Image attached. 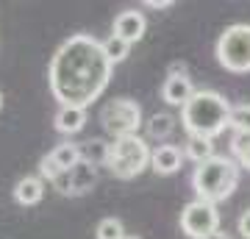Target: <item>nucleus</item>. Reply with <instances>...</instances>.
<instances>
[{"instance_id":"obj_1","label":"nucleus","mask_w":250,"mask_h":239,"mask_svg":"<svg viewBox=\"0 0 250 239\" xmlns=\"http://www.w3.org/2000/svg\"><path fill=\"white\" fill-rule=\"evenodd\" d=\"M114 64L92 34H72L59 44L47 67L50 95L59 106L86 109L106 92Z\"/></svg>"},{"instance_id":"obj_2","label":"nucleus","mask_w":250,"mask_h":239,"mask_svg":"<svg viewBox=\"0 0 250 239\" xmlns=\"http://www.w3.org/2000/svg\"><path fill=\"white\" fill-rule=\"evenodd\" d=\"M233 106L214 92V89H197L195 98L181 109V125L187 128L189 136H203L214 139L231 125Z\"/></svg>"},{"instance_id":"obj_3","label":"nucleus","mask_w":250,"mask_h":239,"mask_svg":"<svg viewBox=\"0 0 250 239\" xmlns=\"http://www.w3.org/2000/svg\"><path fill=\"white\" fill-rule=\"evenodd\" d=\"M239 184V164L231 156H214V159L197 164L192 173V186H195L197 200L206 203H220L233 195Z\"/></svg>"},{"instance_id":"obj_4","label":"nucleus","mask_w":250,"mask_h":239,"mask_svg":"<svg viewBox=\"0 0 250 239\" xmlns=\"http://www.w3.org/2000/svg\"><path fill=\"white\" fill-rule=\"evenodd\" d=\"M150 145L136 133V136H125V139H114L111 142V153H108L106 167L114 178L131 181V178L142 175L145 170L150 167Z\"/></svg>"},{"instance_id":"obj_5","label":"nucleus","mask_w":250,"mask_h":239,"mask_svg":"<svg viewBox=\"0 0 250 239\" xmlns=\"http://www.w3.org/2000/svg\"><path fill=\"white\" fill-rule=\"evenodd\" d=\"M217 62L220 67L233 75H245L250 72V25L248 22H236L228 25L217 39Z\"/></svg>"},{"instance_id":"obj_6","label":"nucleus","mask_w":250,"mask_h":239,"mask_svg":"<svg viewBox=\"0 0 250 239\" xmlns=\"http://www.w3.org/2000/svg\"><path fill=\"white\" fill-rule=\"evenodd\" d=\"M100 125L108 136L125 139V136H136L142 128V106L131 98H114L100 109Z\"/></svg>"},{"instance_id":"obj_7","label":"nucleus","mask_w":250,"mask_h":239,"mask_svg":"<svg viewBox=\"0 0 250 239\" xmlns=\"http://www.w3.org/2000/svg\"><path fill=\"white\" fill-rule=\"evenodd\" d=\"M181 231L189 239H208L214 231H220V212H217V206L195 197L181 212Z\"/></svg>"},{"instance_id":"obj_8","label":"nucleus","mask_w":250,"mask_h":239,"mask_svg":"<svg viewBox=\"0 0 250 239\" xmlns=\"http://www.w3.org/2000/svg\"><path fill=\"white\" fill-rule=\"evenodd\" d=\"M95 184H98V170L86 161H81L75 170H67L53 181V186L62 195H86Z\"/></svg>"},{"instance_id":"obj_9","label":"nucleus","mask_w":250,"mask_h":239,"mask_svg":"<svg viewBox=\"0 0 250 239\" xmlns=\"http://www.w3.org/2000/svg\"><path fill=\"white\" fill-rule=\"evenodd\" d=\"M195 84H192V78H189L187 72H170L167 78H164V84H161V100L167 103V106H178L184 109L189 103V100L195 98Z\"/></svg>"},{"instance_id":"obj_10","label":"nucleus","mask_w":250,"mask_h":239,"mask_svg":"<svg viewBox=\"0 0 250 239\" xmlns=\"http://www.w3.org/2000/svg\"><path fill=\"white\" fill-rule=\"evenodd\" d=\"M145 31H147V20H145L142 11H136V9L120 11L114 17V28H111V34L120 36L128 44H136L145 36Z\"/></svg>"},{"instance_id":"obj_11","label":"nucleus","mask_w":250,"mask_h":239,"mask_svg":"<svg viewBox=\"0 0 250 239\" xmlns=\"http://www.w3.org/2000/svg\"><path fill=\"white\" fill-rule=\"evenodd\" d=\"M184 164V153L178 145H156L150 156V170L156 175H175Z\"/></svg>"},{"instance_id":"obj_12","label":"nucleus","mask_w":250,"mask_h":239,"mask_svg":"<svg viewBox=\"0 0 250 239\" xmlns=\"http://www.w3.org/2000/svg\"><path fill=\"white\" fill-rule=\"evenodd\" d=\"M53 125L56 131L64 133V136H72L78 133L83 125H86V109H78V106H59L53 117Z\"/></svg>"},{"instance_id":"obj_13","label":"nucleus","mask_w":250,"mask_h":239,"mask_svg":"<svg viewBox=\"0 0 250 239\" xmlns=\"http://www.w3.org/2000/svg\"><path fill=\"white\" fill-rule=\"evenodd\" d=\"M45 197V181L39 175H25L14 184V200L20 206H36Z\"/></svg>"},{"instance_id":"obj_14","label":"nucleus","mask_w":250,"mask_h":239,"mask_svg":"<svg viewBox=\"0 0 250 239\" xmlns=\"http://www.w3.org/2000/svg\"><path fill=\"white\" fill-rule=\"evenodd\" d=\"M50 156H53V161L64 170V173H67V170H75L81 161H83L81 145H75V142H62V145H56L53 151H50Z\"/></svg>"},{"instance_id":"obj_15","label":"nucleus","mask_w":250,"mask_h":239,"mask_svg":"<svg viewBox=\"0 0 250 239\" xmlns=\"http://www.w3.org/2000/svg\"><path fill=\"white\" fill-rule=\"evenodd\" d=\"M145 128H147V136H150V139L164 142L172 131H175V117L167 114V111H156V114L145 123Z\"/></svg>"},{"instance_id":"obj_16","label":"nucleus","mask_w":250,"mask_h":239,"mask_svg":"<svg viewBox=\"0 0 250 239\" xmlns=\"http://www.w3.org/2000/svg\"><path fill=\"white\" fill-rule=\"evenodd\" d=\"M184 156H189V159L195 161V164H203V161L214 159V156H217V153H214V139H203V136H189Z\"/></svg>"},{"instance_id":"obj_17","label":"nucleus","mask_w":250,"mask_h":239,"mask_svg":"<svg viewBox=\"0 0 250 239\" xmlns=\"http://www.w3.org/2000/svg\"><path fill=\"white\" fill-rule=\"evenodd\" d=\"M108 153H111V145H108V142H103V139H86L83 145H81V156H83V161H86V164H92V167L106 164Z\"/></svg>"},{"instance_id":"obj_18","label":"nucleus","mask_w":250,"mask_h":239,"mask_svg":"<svg viewBox=\"0 0 250 239\" xmlns=\"http://www.w3.org/2000/svg\"><path fill=\"white\" fill-rule=\"evenodd\" d=\"M125 225L123 220H117V217H103L98 222V228H95V239H125Z\"/></svg>"},{"instance_id":"obj_19","label":"nucleus","mask_w":250,"mask_h":239,"mask_svg":"<svg viewBox=\"0 0 250 239\" xmlns=\"http://www.w3.org/2000/svg\"><path fill=\"white\" fill-rule=\"evenodd\" d=\"M103 50H106V56H108V62H111V64H120V62H125V59H128V53H131V44L123 42L120 36L111 34L106 42H103Z\"/></svg>"},{"instance_id":"obj_20","label":"nucleus","mask_w":250,"mask_h":239,"mask_svg":"<svg viewBox=\"0 0 250 239\" xmlns=\"http://www.w3.org/2000/svg\"><path fill=\"white\" fill-rule=\"evenodd\" d=\"M231 151H233V156L239 159V167H248L250 170V136H248V133H236V131H233Z\"/></svg>"},{"instance_id":"obj_21","label":"nucleus","mask_w":250,"mask_h":239,"mask_svg":"<svg viewBox=\"0 0 250 239\" xmlns=\"http://www.w3.org/2000/svg\"><path fill=\"white\" fill-rule=\"evenodd\" d=\"M231 128L236 133H248V136H250V103L233 106V111H231Z\"/></svg>"},{"instance_id":"obj_22","label":"nucleus","mask_w":250,"mask_h":239,"mask_svg":"<svg viewBox=\"0 0 250 239\" xmlns=\"http://www.w3.org/2000/svg\"><path fill=\"white\" fill-rule=\"evenodd\" d=\"M62 173H64V170H62V167H59V164L53 161V156H50V153L39 159V178H47V181L53 184V181H56L59 175H62Z\"/></svg>"},{"instance_id":"obj_23","label":"nucleus","mask_w":250,"mask_h":239,"mask_svg":"<svg viewBox=\"0 0 250 239\" xmlns=\"http://www.w3.org/2000/svg\"><path fill=\"white\" fill-rule=\"evenodd\" d=\"M236 231H239L242 239H250V209L239 214V222H236Z\"/></svg>"},{"instance_id":"obj_24","label":"nucleus","mask_w":250,"mask_h":239,"mask_svg":"<svg viewBox=\"0 0 250 239\" xmlns=\"http://www.w3.org/2000/svg\"><path fill=\"white\" fill-rule=\"evenodd\" d=\"M145 6H147V9H172L175 3H172V0H147Z\"/></svg>"},{"instance_id":"obj_25","label":"nucleus","mask_w":250,"mask_h":239,"mask_svg":"<svg viewBox=\"0 0 250 239\" xmlns=\"http://www.w3.org/2000/svg\"><path fill=\"white\" fill-rule=\"evenodd\" d=\"M208 239H231V234H228V231H214Z\"/></svg>"},{"instance_id":"obj_26","label":"nucleus","mask_w":250,"mask_h":239,"mask_svg":"<svg viewBox=\"0 0 250 239\" xmlns=\"http://www.w3.org/2000/svg\"><path fill=\"white\" fill-rule=\"evenodd\" d=\"M125 239H139V237H134V234H128V237H125Z\"/></svg>"},{"instance_id":"obj_27","label":"nucleus","mask_w":250,"mask_h":239,"mask_svg":"<svg viewBox=\"0 0 250 239\" xmlns=\"http://www.w3.org/2000/svg\"><path fill=\"white\" fill-rule=\"evenodd\" d=\"M0 109H3V92H0Z\"/></svg>"}]
</instances>
